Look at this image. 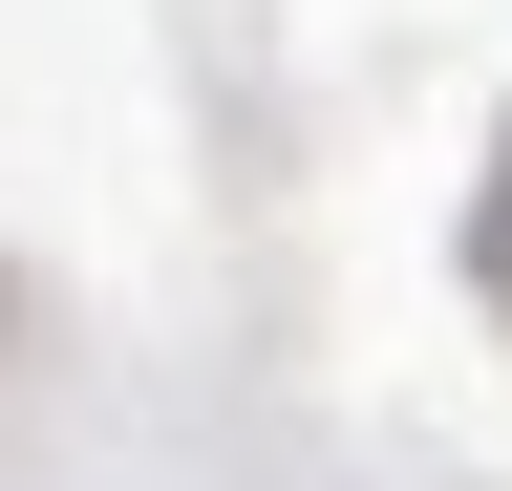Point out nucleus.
Here are the masks:
<instances>
[{"mask_svg":"<svg viewBox=\"0 0 512 491\" xmlns=\"http://www.w3.org/2000/svg\"><path fill=\"white\" fill-rule=\"evenodd\" d=\"M491 278H512V171H491Z\"/></svg>","mask_w":512,"mask_h":491,"instance_id":"obj_1","label":"nucleus"}]
</instances>
